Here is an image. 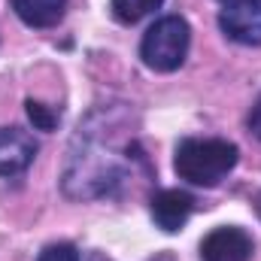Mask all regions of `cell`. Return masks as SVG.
Listing matches in <instances>:
<instances>
[{
    "label": "cell",
    "mask_w": 261,
    "mask_h": 261,
    "mask_svg": "<svg viewBox=\"0 0 261 261\" xmlns=\"http://www.w3.org/2000/svg\"><path fill=\"white\" fill-rule=\"evenodd\" d=\"M37 158V140L21 128H0V176L24 173Z\"/></svg>",
    "instance_id": "52a82bcc"
},
{
    "label": "cell",
    "mask_w": 261,
    "mask_h": 261,
    "mask_svg": "<svg viewBox=\"0 0 261 261\" xmlns=\"http://www.w3.org/2000/svg\"><path fill=\"white\" fill-rule=\"evenodd\" d=\"M192 46V28L179 15L158 18L140 40V58L155 73H173L186 64Z\"/></svg>",
    "instance_id": "3957f363"
},
{
    "label": "cell",
    "mask_w": 261,
    "mask_h": 261,
    "mask_svg": "<svg viewBox=\"0 0 261 261\" xmlns=\"http://www.w3.org/2000/svg\"><path fill=\"white\" fill-rule=\"evenodd\" d=\"M219 28L240 46H261V0H222Z\"/></svg>",
    "instance_id": "277c9868"
},
{
    "label": "cell",
    "mask_w": 261,
    "mask_h": 261,
    "mask_svg": "<svg viewBox=\"0 0 261 261\" xmlns=\"http://www.w3.org/2000/svg\"><path fill=\"white\" fill-rule=\"evenodd\" d=\"M164 0H110V15L119 24H137L140 18L152 15Z\"/></svg>",
    "instance_id": "9c48e42d"
},
{
    "label": "cell",
    "mask_w": 261,
    "mask_h": 261,
    "mask_svg": "<svg viewBox=\"0 0 261 261\" xmlns=\"http://www.w3.org/2000/svg\"><path fill=\"white\" fill-rule=\"evenodd\" d=\"M240 161V149L228 140L219 137H186L176 146L173 155V170L179 179L200 186V189H216Z\"/></svg>",
    "instance_id": "7a4b0ae2"
},
{
    "label": "cell",
    "mask_w": 261,
    "mask_h": 261,
    "mask_svg": "<svg viewBox=\"0 0 261 261\" xmlns=\"http://www.w3.org/2000/svg\"><path fill=\"white\" fill-rule=\"evenodd\" d=\"M128 110L103 107L94 110L85 122H79L70 158H67L64 195L73 200H94V197H113L134 176V161L146 164V158L137 152V140L119 137L125 128Z\"/></svg>",
    "instance_id": "6da1fadb"
},
{
    "label": "cell",
    "mask_w": 261,
    "mask_h": 261,
    "mask_svg": "<svg viewBox=\"0 0 261 261\" xmlns=\"http://www.w3.org/2000/svg\"><path fill=\"white\" fill-rule=\"evenodd\" d=\"M252 203H255V213H258V219H261V192L255 195V200H252Z\"/></svg>",
    "instance_id": "4fadbf2b"
},
{
    "label": "cell",
    "mask_w": 261,
    "mask_h": 261,
    "mask_svg": "<svg viewBox=\"0 0 261 261\" xmlns=\"http://www.w3.org/2000/svg\"><path fill=\"white\" fill-rule=\"evenodd\" d=\"M149 210H152L155 225L164 234H176V231L186 228V222H189V216L195 210V197L189 192H179V189H161V192L152 195Z\"/></svg>",
    "instance_id": "8992f818"
},
{
    "label": "cell",
    "mask_w": 261,
    "mask_h": 261,
    "mask_svg": "<svg viewBox=\"0 0 261 261\" xmlns=\"http://www.w3.org/2000/svg\"><path fill=\"white\" fill-rule=\"evenodd\" d=\"M24 107H28V119H31V125H34L37 130H55L58 128V113H52V110L43 107L40 100L31 97Z\"/></svg>",
    "instance_id": "30bf717a"
},
{
    "label": "cell",
    "mask_w": 261,
    "mask_h": 261,
    "mask_svg": "<svg viewBox=\"0 0 261 261\" xmlns=\"http://www.w3.org/2000/svg\"><path fill=\"white\" fill-rule=\"evenodd\" d=\"M91 261H110V258H107L103 252H94V255H91Z\"/></svg>",
    "instance_id": "5bb4252c"
},
{
    "label": "cell",
    "mask_w": 261,
    "mask_h": 261,
    "mask_svg": "<svg viewBox=\"0 0 261 261\" xmlns=\"http://www.w3.org/2000/svg\"><path fill=\"white\" fill-rule=\"evenodd\" d=\"M255 252L252 237L237 225L213 228L200 240V261H249Z\"/></svg>",
    "instance_id": "5b68a950"
},
{
    "label": "cell",
    "mask_w": 261,
    "mask_h": 261,
    "mask_svg": "<svg viewBox=\"0 0 261 261\" xmlns=\"http://www.w3.org/2000/svg\"><path fill=\"white\" fill-rule=\"evenodd\" d=\"M37 261H82V258H79V249L73 243H49L37 255Z\"/></svg>",
    "instance_id": "8fae6325"
},
{
    "label": "cell",
    "mask_w": 261,
    "mask_h": 261,
    "mask_svg": "<svg viewBox=\"0 0 261 261\" xmlns=\"http://www.w3.org/2000/svg\"><path fill=\"white\" fill-rule=\"evenodd\" d=\"M246 125H249V134H252L255 140H261V94H258V100L252 103V110H249Z\"/></svg>",
    "instance_id": "7c38bea8"
},
{
    "label": "cell",
    "mask_w": 261,
    "mask_h": 261,
    "mask_svg": "<svg viewBox=\"0 0 261 261\" xmlns=\"http://www.w3.org/2000/svg\"><path fill=\"white\" fill-rule=\"evenodd\" d=\"M9 6L28 28H55L67 12V0H9Z\"/></svg>",
    "instance_id": "ba28073f"
}]
</instances>
